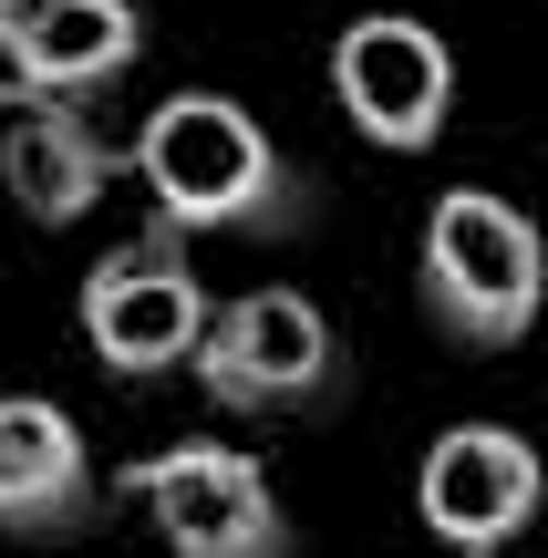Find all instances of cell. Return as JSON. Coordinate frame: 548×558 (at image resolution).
<instances>
[{"label":"cell","mask_w":548,"mask_h":558,"mask_svg":"<svg viewBox=\"0 0 548 558\" xmlns=\"http://www.w3.org/2000/svg\"><path fill=\"white\" fill-rule=\"evenodd\" d=\"M124 166L145 177L156 228H176V239H207V228L259 239V228H301L310 218V177L269 145V124L239 94H166Z\"/></svg>","instance_id":"1"},{"label":"cell","mask_w":548,"mask_h":558,"mask_svg":"<svg viewBox=\"0 0 548 558\" xmlns=\"http://www.w3.org/2000/svg\"><path fill=\"white\" fill-rule=\"evenodd\" d=\"M414 269H425V320L455 352H517L548 311V239L497 186H446Z\"/></svg>","instance_id":"2"},{"label":"cell","mask_w":548,"mask_h":558,"mask_svg":"<svg viewBox=\"0 0 548 558\" xmlns=\"http://www.w3.org/2000/svg\"><path fill=\"white\" fill-rule=\"evenodd\" d=\"M186 373L218 414H331L352 362H342V331L301 290H239L207 311V341Z\"/></svg>","instance_id":"3"},{"label":"cell","mask_w":548,"mask_h":558,"mask_svg":"<svg viewBox=\"0 0 548 558\" xmlns=\"http://www.w3.org/2000/svg\"><path fill=\"white\" fill-rule=\"evenodd\" d=\"M207 311H218V300H207V279H197L176 228L114 239L94 269H83V290H73V320H83V341H94V362L124 373V383L186 373L197 341H207Z\"/></svg>","instance_id":"4"},{"label":"cell","mask_w":548,"mask_h":558,"mask_svg":"<svg viewBox=\"0 0 548 558\" xmlns=\"http://www.w3.org/2000/svg\"><path fill=\"white\" fill-rule=\"evenodd\" d=\"M114 486L145 507L166 558H290V518L259 456H239V445H166V456L124 465Z\"/></svg>","instance_id":"5"},{"label":"cell","mask_w":548,"mask_h":558,"mask_svg":"<svg viewBox=\"0 0 548 558\" xmlns=\"http://www.w3.org/2000/svg\"><path fill=\"white\" fill-rule=\"evenodd\" d=\"M548 507V465L517 424H446L414 465V518L446 558H508Z\"/></svg>","instance_id":"6"},{"label":"cell","mask_w":548,"mask_h":558,"mask_svg":"<svg viewBox=\"0 0 548 558\" xmlns=\"http://www.w3.org/2000/svg\"><path fill=\"white\" fill-rule=\"evenodd\" d=\"M331 104L352 114V135L383 156H425L455 124V52L435 21L414 11H363L352 32H331Z\"/></svg>","instance_id":"7"},{"label":"cell","mask_w":548,"mask_h":558,"mask_svg":"<svg viewBox=\"0 0 548 558\" xmlns=\"http://www.w3.org/2000/svg\"><path fill=\"white\" fill-rule=\"evenodd\" d=\"M103 518V476L83 424L52 393H0V538L62 548Z\"/></svg>","instance_id":"8"},{"label":"cell","mask_w":548,"mask_h":558,"mask_svg":"<svg viewBox=\"0 0 548 558\" xmlns=\"http://www.w3.org/2000/svg\"><path fill=\"white\" fill-rule=\"evenodd\" d=\"M124 177V156L83 124V104H32L0 124V186L32 228H73L83 207H103V186Z\"/></svg>","instance_id":"9"},{"label":"cell","mask_w":548,"mask_h":558,"mask_svg":"<svg viewBox=\"0 0 548 558\" xmlns=\"http://www.w3.org/2000/svg\"><path fill=\"white\" fill-rule=\"evenodd\" d=\"M135 52H145V11L135 0H52V11L32 21V41H21L41 104L103 94L114 73H135Z\"/></svg>","instance_id":"10"},{"label":"cell","mask_w":548,"mask_h":558,"mask_svg":"<svg viewBox=\"0 0 548 558\" xmlns=\"http://www.w3.org/2000/svg\"><path fill=\"white\" fill-rule=\"evenodd\" d=\"M32 104H41L32 94V62H21V41L0 32V114H32Z\"/></svg>","instance_id":"11"}]
</instances>
